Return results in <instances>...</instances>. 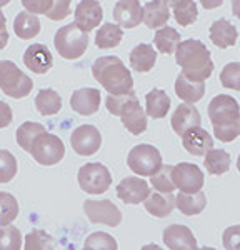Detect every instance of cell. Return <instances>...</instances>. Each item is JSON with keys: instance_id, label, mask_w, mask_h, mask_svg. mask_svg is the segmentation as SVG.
Wrapping results in <instances>:
<instances>
[{"instance_id": "39", "label": "cell", "mask_w": 240, "mask_h": 250, "mask_svg": "<svg viewBox=\"0 0 240 250\" xmlns=\"http://www.w3.org/2000/svg\"><path fill=\"white\" fill-rule=\"evenodd\" d=\"M17 175V160L5 148H0V184L10 182Z\"/></svg>"}, {"instance_id": "31", "label": "cell", "mask_w": 240, "mask_h": 250, "mask_svg": "<svg viewBox=\"0 0 240 250\" xmlns=\"http://www.w3.org/2000/svg\"><path fill=\"white\" fill-rule=\"evenodd\" d=\"M45 127H43L42 124H37V122H23L20 127L17 128V144L20 145V147L23 148L25 152L32 150V145H34V142L37 140L39 135L45 134Z\"/></svg>"}, {"instance_id": "7", "label": "cell", "mask_w": 240, "mask_h": 250, "mask_svg": "<svg viewBox=\"0 0 240 250\" xmlns=\"http://www.w3.org/2000/svg\"><path fill=\"white\" fill-rule=\"evenodd\" d=\"M79 185L83 192L92 193V195H99L109 190L112 185V175L110 170L105 165L99 162H89L82 165L77 175Z\"/></svg>"}, {"instance_id": "45", "label": "cell", "mask_w": 240, "mask_h": 250, "mask_svg": "<svg viewBox=\"0 0 240 250\" xmlns=\"http://www.w3.org/2000/svg\"><path fill=\"white\" fill-rule=\"evenodd\" d=\"M70 14V2L69 0H59L52 3V9L49 10L47 17L50 20H63Z\"/></svg>"}, {"instance_id": "28", "label": "cell", "mask_w": 240, "mask_h": 250, "mask_svg": "<svg viewBox=\"0 0 240 250\" xmlns=\"http://www.w3.org/2000/svg\"><path fill=\"white\" fill-rule=\"evenodd\" d=\"M205 205H207V197L203 192H199V193L180 192L179 195L175 197V207L187 217L197 215V213H200L205 208Z\"/></svg>"}, {"instance_id": "15", "label": "cell", "mask_w": 240, "mask_h": 250, "mask_svg": "<svg viewBox=\"0 0 240 250\" xmlns=\"http://www.w3.org/2000/svg\"><path fill=\"white\" fill-rule=\"evenodd\" d=\"M23 63L34 74L43 75L54 65V59H52V52L47 45H43V43H32L23 52Z\"/></svg>"}, {"instance_id": "23", "label": "cell", "mask_w": 240, "mask_h": 250, "mask_svg": "<svg viewBox=\"0 0 240 250\" xmlns=\"http://www.w3.org/2000/svg\"><path fill=\"white\" fill-rule=\"evenodd\" d=\"M175 94L179 99L183 100V104H192L199 102L205 94V82H194V80L187 79L183 74H180L175 82Z\"/></svg>"}, {"instance_id": "51", "label": "cell", "mask_w": 240, "mask_h": 250, "mask_svg": "<svg viewBox=\"0 0 240 250\" xmlns=\"http://www.w3.org/2000/svg\"><path fill=\"white\" fill-rule=\"evenodd\" d=\"M142 250H163V249H160V245L157 244H147V245H143Z\"/></svg>"}, {"instance_id": "21", "label": "cell", "mask_w": 240, "mask_h": 250, "mask_svg": "<svg viewBox=\"0 0 240 250\" xmlns=\"http://www.w3.org/2000/svg\"><path fill=\"white\" fill-rule=\"evenodd\" d=\"M170 19V3L163 2V0H155L143 5V23L149 29H163Z\"/></svg>"}, {"instance_id": "4", "label": "cell", "mask_w": 240, "mask_h": 250, "mask_svg": "<svg viewBox=\"0 0 240 250\" xmlns=\"http://www.w3.org/2000/svg\"><path fill=\"white\" fill-rule=\"evenodd\" d=\"M55 48L59 55L67 60H75L85 54L89 47V34H85L75 22L60 27L55 34Z\"/></svg>"}, {"instance_id": "34", "label": "cell", "mask_w": 240, "mask_h": 250, "mask_svg": "<svg viewBox=\"0 0 240 250\" xmlns=\"http://www.w3.org/2000/svg\"><path fill=\"white\" fill-rule=\"evenodd\" d=\"M203 165L212 175H223L230 168V155L225 150L220 148H212L209 154L205 155Z\"/></svg>"}, {"instance_id": "36", "label": "cell", "mask_w": 240, "mask_h": 250, "mask_svg": "<svg viewBox=\"0 0 240 250\" xmlns=\"http://www.w3.org/2000/svg\"><path fill=\"white\" fill-rule=\"evenodd\" d=\"M23 249L25 250H55L54 237L45 230L35 229L27 233L25 242H23Z\"/></svg>"}, {"instance_id": "42", "label": "cell", "mask_w": 240, "mask_h": 250, "mask_svg": "<svg viewBox=\"0 0 240 250\" xmlns=\"http://www.w3.org/2000/svg\"><path fill=\"white\" fill-rule=\"evenodd\" d=\"M220 82L225 88L240 90V62H230L220 72Z\"/></svg>"}, {"instance_id": "16", "label": "cell", "mask_w": 240, "mask_h": 250, "mask_svg": "<svg viewBox=\"0 0 240 250\" xmlns=\"http://www.w3.org/2000/svg\"><path fill=\"white\" fill-rule=\"evenodd\" d=\"M163 242L170 250H199L197 240L192 230L180 224L169 225L163 230Z\"/></svg>"}, {"instance_id": "3", "label": "cell", "mask_w": 240, "mask_h": 250, "mask_svg": "<svg viewBox=\"0 0 240 250\" xmlns=\"http://www.w3.org/2000/svg\"><path fill=\"white\" fill-rule=\"evenodd\" d=\"M92 75L110 95H125L134 92V79L130 70L114 55H105L95 60Z\"/></svg>"}, {"instance_id": "6", "label": "cell", "mask_w": 240, "mask_h": 250, "mask_svg": "<svg viewBox=\"0 0 240 250\" xmlns=\"http://www.w3.org/2000/svg\"><path fill=\"white\" fill-rule=\"evenodd\" d=\"M127 165L135 175L152 177L163 167L162 155L157 147L150 144H139L129 152Z\"/></svg>"}, {"instance_id": "44", "label": "cell", "mask_w": 240, "mask_h": 250, "mask_svg": "<svg viewBox=\"0 0 240 250\" xmlns=\"http://www.w3.org/2000/svg\"><path fill=\"white\" fill-rule=\"evenodd\" d=\"M52 3H54L52 0H23L22 5L27 12H30V14H34V15H39V14L47 15L49 10L52 9Z\"/></svg>"}, {"instance_id": "22", "label": "cell", "mask_w": 240, "mask_h": 250, "mask_svg": "<svg viewBox=\"0 0 240 250\" xmlns=\"http://www.w3.org/2000/svg\"><path fill=\"white\" fill-rule=\"evenodd\" d=\"M239 32L227 19H219L210 25V40L219 48L234 47L237 42Z\"/></svg>"}, {"instance_id": "18", "label": "cell", "mask_w": 240, "mask_h": 250, "mask_svg": "<svg viewBox=\"0 0 240 250\" xmlns=\"http://www.w3.org/2000/svg\"><path fill=\"white\" fill-rule=\"evenodd\" d=\"M70 105L80 115H94L100 107V92L97 88H80L70 97Z\"/></svg>"}, {"instance_id": "30", "label": "cell", "mask_w": 240, "mask_h": 250, "mask_svg": "<svg viewBox=\"0 0 240 250\" xmlns=\"http://www.w3.org/2000/svg\"><path fill=\"white\" fill-rule=\"evenodd\" d=\"M154 43L160 54L174 55L177 52V47L180 45V34L174 27H163V29L155 32Z\"/></svg>"}, {"instance_id": "50", "label": "cell", "mask_w": 240, "mask_h": 250, "mask_svg": "<svg viewBox=\"0 0 240 250\" xmlns=\"http://www.w3.org/2000/svg\"><path fill=\"white\" fill-rule=\"evenodd\" d=\"M5 25H7V20H5V15H3V14H2V10H0V32L7 30V29H5Z\"/></svg>"}, {"instance_id": "19", "label": "cell", "mask_w": 240, "mask_h": 250, "mask_svg": "<svg viewBox=\"0 0 240 250\" xmlns=\"http://www.w3.org/2000/svg\"><path fill=\"white\" fill-rule=\"evenodd\" d=\"M182 145L189 154L195 157L207 155L214 148V139L207 130H203L202 127L194 128V130L187 132L182 137Z\"/></svg>"}, {"instance_id": "32", "label": "cell", "mask_w": 240, "mask_h": 250, "mask_svg": "<svg viewBox=\"0 0 240 250\" xmlns=\"http://www.w3.org/2000/svg\"><path fill=\"white\" fill-rule=\"evenodd\" d=\"M123 39V30L117 23H103L97 30L95 43L99 48H114L117 47Z\"/></svg>"}, {"instance_id": "5", "label": "cell", "mask_w": 240, "mask_h": 250, "mask_svg": "<svg viewBox=\"0 0 240 250\" xmlns=\"http://www.w3.org/2000/svg\"><path fill=\"white\" fill-rule=\"evenodd\" d=\"M34 88V80L27 77L10 60L0 62V90L12 99H23Z\"/></svg>"}, {"instance_id": "2", "label": "cell", "mask_w": 240, "mask_h": 250, "mask_svg": "<svg viewBox=\"0 0 240 250\" xmlns=\"http://www.w3.org/2000/svg\"><path fill=\"white\" fill-rule=\"evenodd\" d=\"M175 60L182 67V74L194 82H205L214 72V62L209 48L195 39L180 42Z\"/></svg>"}, {"instance_id": "8", "label": "cell", "mask_w": 240, "mask_h": 250, "mask_svg": "<svg viewBox=\"0 0 240 250\" xmlns=\"http://www.w3.org/2000/svg\"><path fill=\"white\" fill-rule=\"evenodd\" d=\"M30 154L40 165H55L65 155V145L60 140V137L45 132L37 137V140L32 145Z\"/></svg>"}, {"instance_id": "48", "label": "cell", "mask_w": 240, "mask_h": 250, "mask_svg": "<svg viewBox=\"0 0 240 250\" xmlns=\"http://www.w3.org/2000/svg\"><path fill=\"white\" fill-rule=\"evenodd\" d=\"M232 12L237 19H240V0H234L232 2Z\"/></svg>"}, {"instance_id": "1", "label": "cell", "mask_w": 240, "mask_h": 250, "mask_svg": "<svg viewBox=\"0 0 240 250\" xmlns=\"http://www.w3.org/2000/svg\"><path fill=\"white\" fill-rule=\"evenodd\" d=\"M209 119L220 142H234L240 135V107L234 97H214L209 104Z\"/></svg>"}, {"instance_id": "52", "label": "cell", "mask_w": 240, "mask_h": 250, "mask_svg": "<svg viewBox=\"0 0 240 250\" xmlns=\"http://www.w3.org/2000/svg\"><path fill=\"white\" fill-rule=\"evenodd\" d=\"M9 3V0H0V9H2L3 5H7Z\"/></svg>"}, {"instance_id": "41", "label": "cell", "mask_w": 240, "mask_h": 250, "mask_svg": "<svg viewBox=\"0 0 240 250\" xmlns=\"http://www.w3.org/2000/svg\"><path fill=\"white\" fill-rule=\"evenodd\" d=\"M135 100H139L137 95H135V92L125 94V95H107L105 105H107V110H109L112 115L120 117L122 112L125 110L132 102H135Z\"/></svg>"}, {"instance_id": "43", "label": "cell", "mask_w": 240, "mask_h": 250, "mask_svg": "<svg viewBox=\"0 0 240 250\" xmlns=\"http://www.w3.org/2000/svg\"><path fill=\"white\" fill-rule=\"evenodd\" d=\"M222 244L225 250H240V225H232L223 230Z\"/></svg>"}, {"instance_id": "26", "label": "cell", "mask_w": 240, "mask_h": 250, "mask_svg": "<svg viewBox=\"0 0 240 250\" xmlns=\"http://www.w3.org/2000/svg\"><path fill=\"white\" fill-rule=\"evenodd\" d=\"M170 99L165 90L154 88L145 95V114L152 119H163L169 114Z\"/></svg>"}, {"instance_id": "53", "label": "cell", "mask_w": 240, "mask_h": 250, "mask_svg": "<svg viewBox=\"0 0 240 250\" xmlns=\"http://www.w3.org/2000/svg\"><path fill=\"white\" fill-rule=\"evenodd\" d=\"M199 250H215L214 247H200Z\"/></svg>"}, {"instance_id": "38", "label": "cell", "mask_w": 240, "mask_h": 250, "mask_svg": "<svg viewBox=\"0 0 240 250\" xmlns=\"http://www.w3.org/2000/svg\"><path fill=\"white\" fill-rule=\"evenodd\" d=\"M172 172H174V165H163L155 175L150 177V184L155 188V192L160 193H172L175 188L174 179H172Z\"/></svg>"}, {"instance_id": "37", "label": "cell", "mask_w": 240, "mask_h": 250, "mask_svg": "<svg viewBox=\"0 0 240 250\" xmlns=\"http://www.w3.org/2000/svg\"><path fill=\"white\" fill-rule=\"evenodd\" d=\"M117 240L107 232H94L83 242L82 250H117Z\"/></svg>"}, {"instance_id": "24", "label": "cell", "mask_w": 240, "mask_h": 250, "mask_svg": "<svg viewBox=\"0 0 240 250\" xmlns=\"http://www.w3.org/2000/svg\"><path fill=\"white\" fill-rule=\"evenodd\" d=\"M14 32H15V35L22 40H30L34 37H37L40 34L39 17L27 10L19 12L14 20Z\"/></svg>"}, {"instance_id": "54", "label": "cell", "mask_w": 240, "mask_h": 250, "mask_svg": "<svg viewBox=\"0 0 240 250\" xmlns=\"http://www.w3.org/2000/svg\"><path fill=\"white\" fill-rule=\"evenodd\" d=\"M237 168H239V172H240V155H239V160H237Z\"/></svg>"}, {"instance_id": "10", "label": "cell", "mask_w": 240, "mask_h": 250, "mask_svg": "<svg viewBox=\"0 0 240 250\" xmlns=\"http://www.w3.org/2000/svg\"><path fill=\"white\" fill-rule=\"evenodd\" d=\"M83 212L92 224H105L109 227H117L122 222V213L117 205L110 200H85Z\"/></svg>"}, {"instance_id": "47", "label": "cell", "mask_w": 240, "mask_h": 250, "mask_svg": "<svg viewBox=\"0 0 240 250\" xmlns=\"http://www.w3.org/2000/svg\"><path fill=\"white\" fill-rule=\"evenodd\" d=\"M7 42H9V32H7V30L0 32V50H2V48H5Z\"/></svg>"}, {"instance_id": "12", "label": "cell", "mask_w": 240, "mask_h": 250, "mask_svg": "<svg viewBox=\"0 0 240 250\" xmlns=\"http://www.w3.org/2000/svg\"><path fill=\"white\" fill-rule=\"evenodd\" d=\"M152 188L149 184L140 177H127L117 185V197L123 204H134L145 202L150 197Z\"/></svg>"}, {"instance_id": "9", "label": "cell", "mask_w": 240, "mask_h": 250, "mask_svg": "<svg viewBox=\"0 0 240 250\" xmlns=\"http://www.w3.org/2000/svg\"><path fill=\"white\" fill-rule=\"evenodd\" d=\"M175 188L183 193H199L203 187V173L195 164L180 162L174 167L172 172Z\"/></svg>"}, {"instance_id": "14", "label": "cell", "mask_w": 240, "mask_h": 250, "mask_svg": "<svg viewBox=\"0 0 240 250\" xmlns=\"http://www.w3.org/2000/svg\"><path fill=\"white\" fill-rule=\"evenodd\" d=\"M114 19L120 29H134L143 22V7L137 0H123L114 7Z\"/></svg>"}, {"instance_id": "20", "label": "cell", "mask_w": 240, "mask_h": 250, "mask_svg": "<svg viewBox=\"0 0 240 250\" xmlns=\"http://www.w3.org/2000/svg\"><path fill=\"white\" fill-rule=\"evenodd\" d=\"M123 127L134 135H142L147 130V114L145 108H142L139 100L132 102L120 115Z\"/></svg>"}, {"instance_id": "33", "label": "cell", "mask_w": 240, "mask_h": 250, "mask_svg": "<svg viewBox=\"0 0 240 250\" xmlns=\"http://www.w3.org/2000/svg\"><path fill=\"white\" fill-rule=\"evenodd\" d=\"M170 9L174 10V17L177 20L179 25L187 27L194 23L199 17L197 3L192 0H179V2H172Z\"/></svg>"}, {"instance_id": "40", "label": "cell", "mask_w": 240, "mask_h": 250, "mask_svg": "<svg viewBox=\"0 0 240 250\" xmlns=\"http://www.w3.org/2000/svg\"><path fill=\"white\" fill-rule=\"evenodd\" d=\"M22 247V233L19 229L0 227V250H20Z\"/></svg>"}, {"instance_id": "27", "label": "cell", "mask_w": 240, "mask_h": 250, "mask_svg": "<svg viewBox=\"0 0 240 250\" xmlns=\"http://www.w3.org/2000/svg\"><path fill=\"white\" fill-rule=\"evenodd\" d=\"M157 62V54L150 43H140L130 52V65L137 72H150Z\"/></svg>"}, {"instance_id": "49", "label": "cell", "mask_w": 240, "mask_h": 250, "mask_svg": "<svg viewBox=\"0 0 240 250\" xmlns=\"http://www.w3.org/2000/svg\"><path fill=\"white\" fill-rule=\"evenodd\" d=\"M202 5L205 7V9H212V7H220L222 5V0H215V2H209V0H205V2H202Z\"/></svg>"}, {"instance_id": "17", "label": "cell", "mask_w": 240, "mask_h": 250, "mask_svg": "<svg viewBox=\"0 0 240 250\" xmlns=\"http://www.w3.org/2000/svg\"><path fill=\"white\" fill-rule=\"evenodd\" d=\"M75 23L82 29L85 34H89L95 29V27L100 25L103 17V10L102 5L99 2H94V0H85V2H80L75 9Z\"/></svg>"}, {"instance_id": "46", "label": "cell", "mask_w": 240, "mask_h": 250, "mask_svg": "<svg viewBox=\"0 0 240 250\" xmlns=\"http://www.w3.org/2000/svg\"><path fill=\"white\" fill-rule=\"evenodd\" d=\"M12 119H14V114H12L10 105L0 100V128L9 127L12 124Z\"/></svg>"}, {"instance_id": "25", "label": "cell", "mask_w": 240, "mask_h": 250, "mask_svg": "<svg viewBox=\"0 0 240 250\" xmlns=\"http://www.w3.org/2000/svg\"><path fill=\"white\" fill-rule=\"evenodd\" d=\"M145 205V210L154 217H159V219H163V217H169L172 210L175 207V197L172 193H160V192H154L150 193L149 199L143 202Z\"/></svg>"}, {"instance_id": "29", "label": "cell", "mask_w": 240, "mask_h": 250, "mask_svg": "<svg viewBox=\"0 0 240 250\" xmlns=\"http://www.w3.org/2000/svg\"><path fill=\"white\" fill-rule=\"evenodd\" d=\"M35 107L40 115H55L62 108V97L54 88H43L35 95Z\"/></svg>"}, {"instance_id": "11", "label": "cell", "mask_w": 240, "mask_h": 250, "mask_svg": "<svg viewBox=\"0 0 240 250\" xmlns=\"http://www.w3.org/2000/svg\"><path fill=\"white\" fill-rule=\"evenodd\" d=\"M70 145L75 154L82 157H90L97 154L100 145H102V135L99 128L94 125H80L70 135Z\"/></svg>"}, {"instance_id": "13", "label": "cell", "mask_w": 240, "mask_h": 250, "mask_svg": "<svg viewBox=\"0 0 240 250\" xmlns=\"http://www.w3.org/2000/svg\"><path fill=\"white\" fill-rule=\"evenodd\" d=\"M170 124L175 134L183 137L187 132L200 127L202 117H200L199 108L195 105H192V104H180V105L175 108L174 115H172Z\"/></svg>"}, {"instance_id": "35", "label": "cell", "mask_w": 240, "mask_h": 250, "mask_svg": "<svg viewBox=\"0 0 240 250\" xmlns=\"http://www.w3.org/2000/svg\"><path fill=\"white\" fill-rule=\"evenodd\" d=\"M19 215V202L12 193L0 192V227H9Z\"/></svg>"}]
</instances>
